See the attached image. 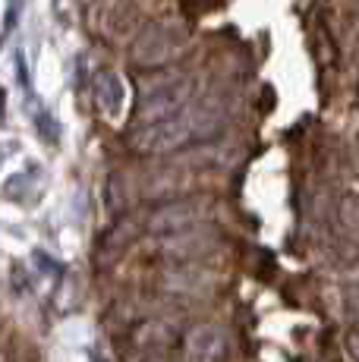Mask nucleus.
I'll return each instance as SVG.
<instances>
[{
	"instance_id": "f257e3e1",
	"label": "nucleus",
	"mask_w": 359,
	"mask_h": 362,
	"mask_svg": "<svg viewBox=\"0 0 359 362\" xmlns=\"http://www.w3.org/2000/svg\"><path fill=\"white\" fill-rule=\"evenodd\" d=\"M192 88H196V79L189 73H177V69L145 82L139 95V123L136 127L164 120V117H174L183 107H189Z\"/></svg>"
},
{
	"instance_id": "f03ea898",
	"label": "nucleus",
	"mask_w": 359,
	"mask_h": 362,
	"mask_svg": "<svg viewBox=\"0 0 359 362\" xmlns=\"http://www.w3.org/2000/svg\"><path fill=\"white\" fill-rule=\"evenodd\" d=\"M199 107H183L174 117H164V120L145 123V127L133 129V145L139 151H148V155H161V151H174L180 145H186L192 139V132L199 127Z\"/></svg>"
},
{
	"instance_id": "7ed1b4c3",
	"label": "nucleus",
	"mask_w": 359,
	"mask_h": 362,
	"mask_svg": "<svg viewBox=\"0 0 359 362\" xmlns=\"http://www.w3.org/2000/svg\"><path fill=\"white\" fill-rule=\"evenodd\" d=\"M183 54V38H180L177 29L164 23H151L139 32L133 45V60L145 69H158V66H167Z\"/></svg>"
},
{
	"instance_id": "20e7f679",
	"label": "nucleus",
	"mask_w": 359,
	"mask_h": 362,
	"mask_svg": "<svg viewBox=\"0 0 359 362\" xmlns=\"http://www.w3.org/2000/svg\"><path fill=\"white\" fill-rule=\"evenodd\" d=\"M95 101H98L101 114L107 120H120L123 107H126V82L120 73H105L95 82Z\"/></svg>"
},
{
	"instance_id": "39448f33",
	"label": "nucleus",
	"mask_w": 359,
	"mask_h": 362,
	"mask_svg": "<svg viewBox=\"0 0 359 362\" xmlns=\"http://www.w3.org/2000/svg\"><path fill=\"white\" fill-rule=\"evenodd\" d=\"M196 211H199V208L189 205V202H183V205H167V208H161V211L151 218V230L177 236V233H183V230H189V227H192Z\"/></svg>"
},
{
	"instance_id": "423d86ee",
	"label": "nucleus",
	"mask_w": 359,
	"mask_h": 362,
	"mask_svg": "<svg viewBox=\"0 0 359 362\" xmlns=\"http://www.w3.org/2000/svg\"><path fill=\"white\" fill-rule=\"evenodd\" d=\"M35 127H38V132L47 139V142H57L60 127H57V120L51 117V110H45V107L38 110V114H35Z\"/></svg>"
}]
</instances>
